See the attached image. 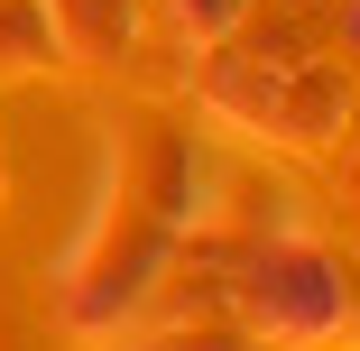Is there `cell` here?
I'll return each mask as SVG.
<instances>
[{"label":"cell","mask_w":360,"mask_h":351,"mask_svg":"<svg viewBox=\"0 0 360 351\" xmlns=\"http://www.w3.org/2000/svg\"><path fill=\"white\" fill-rule=\"evenodd\" d=\"M176 241L185 231L129 176H102V203H93L84 241L56 268V324L84 333V342H111L120 324H139L148 296H158V277H167V259H176Z\"/></svg>","instance_id":"obj_1"},{"label":"cell","mask_w":360,"mask_h":351,"mask_svg":"<svg viewBox=\"0 0 360 351\" xmlns=\"http://www.w3.org/2000/svg\"><path fill=\"white\" fill-rule=\"evenodd\" d=\"M231 324L277 342V351H333V342L360 333V268L323 231L277 222L231 268Z\"/></svg>","instance_id":"obj_2"},{"label":"cell","mask_w":360,"mask_h":351,"mask_svg":"<svg viewBox=\"0 0 360 351\" xmlns=\"http://www.w3.org/2000/svg\"><path fill=\"white\" fill-rule=\"evenodd\" d=\"M65 65H120L129 37L148 28V0H46Z\"/></svg>","instance_id":"obj_3"},{"label":"cell","mask_w":360,"mask_h":351,"mask_svg":"<svg viewBox=\"0 0 360 351\" xmlns=\"http://www.w3.org/2000/svg\"><path fill=\"white\" fill-rule=\"evenodd\" d=\"M37 65H65L46 0H0V75H37Z\"/></svg>","instance_id":"obj_4"},{"label":"cell","mask_w":360,"mask_h":351,"mask_svg":"<svg viewBox=\"0 0 360 351\" xmlns=\"http://www.w3.org/2000/svg\"><path fill=\"white\" fill-rule=\"evenodd\" d=\"M120 351H277V342L240 333L231 314H212V324H148V333H129Z\"/></svg>","instance_id":"obj_5"},{"label":"cell","mask_w":360,"mask_h":351,"mask_svg":"<svg viewBox=\"0 0 360 351\" xmlns=\"http://www.w3.org/2000/svg\"><path fill=\"white\" fill-rule=\"evenodd\" d=\"M158 10H167V28L203 56V46H222L231 28H250V0H158Z\"/></svg>","instance_id":"obj_6"},{"label":"cell","mask_w":360,"mask_h":351,"mask_svg":"<svg viewBox=\"0 0 360 351\" xmlns=\"http://www.w3.org/2000/svg\"><path fill=\"white\" fill-rule=\"evenodd\" d=\"M333 46H351V56H360V0H342V10H333Z\"/></svg>","instance_id":"obj_7"},{"label":"cell","mask_w":360,"mask_h":351,"mask_svg":"<svg viewBox=\"0 0 360 351\" xmlns=\"http://www.w3.org/2000/svg\"><path fill=\"white\" fill-rule=\"evenodd\" d=\"M342 185H351V203H360V158H351V167H342Z\"/></svg>","instance_id":"obj_8"},{"label":"cell","mask_w":360,"mask_h":351,"mask_svg":"<svg viewBox=\"0 0 360 351\" xmlns=\"http://www.w3.org/2000/svg\"><path fill=\"white\" fill-rule=\"evenodd\" d=\"M0 194H10V158H0Z\"/></svg>","instance_id":"obj_9"}]
</instances>
